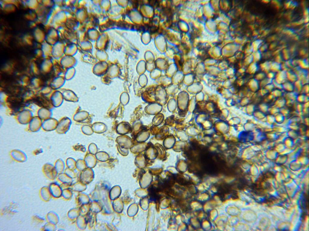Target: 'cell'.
I'll use <instances>...</instances> for the list:
<instances>
[{
	"label": "cell",
	"mask_w": 309,
	"mask_h": 231,
	"mask_svg": "<svg viewBox=\"0 0 309 231\" xmlns=\"http://www.w3.org/2000/svg\"><path fill=\"white\" fill-rule=\"evenodd\" d=\"M49 188L52 197L57 198L60 197L61 194V188L57 182L51 183Z\"/></svg>",
	"instance_id": "1"
},
{
	"label": "cell",
	"mask_w": 309,
	"mask_h": 231,
	"mask_svg": "<svg viewBox=\"0 0 309 231\" xmlns=\"http://www.w3.org/2000/svg\"><path fill=\"white\" fill-rule=\"evenodd\" d=\"M41 197L44 200L49 201L52 197L49 191V187H43L41 189L40 192Z\"/></svg>",
	"instance_id": "2"
},
{
	"label": "cell",
	"mask_w": 309,
	"mask_h": 231,
	"mask_svg": "<svg viewBox=\"0 0 309 231\" xmlns=\"http://www.w3.org/2000/svg\"><path fill=\"white\" fill-rule=\"evenodd\" d=\"M46 217V220L48 222L55 225L57 224L59 219L57 214L55 212L51 211L48 213Z\"/></svg>",
	"instance_id": "3"
},
{
	"label": "cell",
	"mask_w": 309,
	"mask_h": 231,
	"mask_svg": "<svg viewBox=\"0 0 309 231\" xmlns=\"http://www.w3.org/2000/svg\"><path fill=\"white\" fill-rule=\"evenodd\" d=\"M57 34L56 31L54 30H51L49 33L47 39L48 43L51 45H54L56 43L55 41L57 39Z\"/></svg>",
	"instance_id": "4"
},
{
	"label": "cell",
	"mask_w": 309,
	"mask_h": 231,
	"mask_svg": "<svg viewBox=\"0 0 309 231\" xmlns=\"http://www.w3.org/2000/svg\"><path fill=\"white\" fill-rule=\"evenodd\" d=\"M34 36L36 40L39 42H43L45 36L44 33L40 29H37L34 31Z\"/></svg>",
	"instance_id": "5"
},
{
	"label": "cell",
	"mask_w": 309,
	"mask_h": 231,
	"mask_svg": "<svg viewBox=\"0 0 309 231\" xmlns=\"http://www.w3.org/2000/svg\"><path fill=\"white\" fill-rule=\"evenodd\" d=\"M42 51L43 53L46 54H52L53 46L48 42L43 43L42 45Z\"/></svg>",
	"instance_id": "6"
},
{
	"label": "cell",
	"mask_w": 309,
	"mask_h": 231,
	"mask_svg": "<svg viewBox=\"0 0 309 231\" xmlns=\"http://www.w3.org/2000/svg\"><path fill=\"white\" fill-rule=\"evenodd\" d=\"M61 44L59 43H56L53 45L52 54L54 56L57 57L61 54Z\"/></svg>",
	"instance_id": "7"
},
{
	"label": "cell",
	"mask_w": 309,
	"mask_h": 231,
	"mask_svg": "<svg viewBox=\"0 0 309 231\" xmlns=\"http://www.w3.org/2000/svg\"><path fill=\"white\" fill-rule=\"evenodd\" d=\"M56 225L48 222L43 225L42 229L44 230H54L56 229Z\"/></svg>",
	"instance_id": "8"
},
{
	"label": "cell",
	"mask_w": 309,
	"mask_h": 231,
	"mask_svg": "<svg viewBox=\"0 0 309 231\" xmlns=\"http://www.w3.org/2000/svg\"><path fill=\"white\" fill-rule=\"evenodd\" d=\"M261 41L259 40L256 41L252 44V47L254 52L257 51Z\"/></svg>",
	"instance_id": "9"
},
{
	"label": "cell",
	"mask_w": 309,
	"mask_h": 231,
	"mask_svg": "<svg viewBox=\"0 0 309 231\" xmlns=\"http://www.w3.org/2000/svg\"><path fill=\"white\" fill-rule=\"evenodd\" d=\"M255 53L253 55H252L253 59H255L256 61L258 60L260 57V53L258 50L255 51Z\"/></svg>",
	"instance_id": "10"
},
{
	"label": "cell",
	"mask_w": 309,
	"mask_h": 231,
	"mask_svg": "<svg viewBox=\"0 0 309 231\" xmlns=\"http://www.w3.org/2000/svg\"><path fill=\"white\" fill-rule=\"evenodd\" d=\"M28 5L31 8H34L37 6V2L36 1H30L28 3Z\"/></svg>",
	"instance_id": "11"
},
{
	"label": "cell",
	"mask_w": 309,
	"mask_h": 231,
	"mask_svg": "<svg viewBox=\"0 0 309 231\" xmlns=\"http://www.w3.org/2000/svg\"><path fill=\"white\" fill-rule=\"evenodd\" d=\"M279 67V65L278 63H277L273 64H272V66H271V68L276 69H278Z\"/></svg>",
	"instance_id": "12"
}]
</instances>
